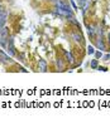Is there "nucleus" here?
<instances>
[{"label":"nucleus","mask_w":110,"mask_h":123,"mask_svg":"<svg viewBox=\"0 0 110 123\" xmlns=\"http://www.w3.org/2000/svg\"><path fill=\"white\" fill-rule=\"evenodd\" d=\"M56 12L62 15V16H67V18H70L71 16V12H67V10H63V9H59V8H56Z\"/></svg>","instance_id":"39448f33"},{"label":"nucleus","mask_w":110,"mask_h":123,"mask_svg":"<svg viewBox=\"0 0 110 123\" xmlns=\"http://www.w3.org/2000/svg\"><path fill=\"white\" fill-rule=\"evenodd\" d=\"M72 37L75 38V40H76V42H80V43L82 42V37H81V35H79L77 33H73V34H72Z\"/></svg>","instance_id":"1a4fd4ad"},{"label":"nucleus","mask_w":110,"mask_h":123,"mask_svg":"<svg viewBox=\"0 0 110 123\" xmlns=\"http://www.w3.org/2000/svg\"><path fill=\"white\" fill-rule=\"evenodd\" d=\"M38 68L41 72H47V62L44 59H39L38 62Z\"/></svg>","instance_id":"20e7f679"},{"label":"nucleus","mask_w":110,"mask_h":123,"mask_svg":"<svg viewBox=\"0 0 110 123\" xmlns=\"http://www.w3.org/2000/svg\"><path fill=\"white\" fill-rule=\"evenodd\" d=\"M0 60H3V62H10V58L5 53H3L1 50H0Z\"/></svg>","instance_id":"6e6552de"},{"label":"nucleus","mask_w":110,"mask_h":123,"mask_svg":"<svg viewBox=\"0 0 110 123\" xmlns=\"http://www.w3.org/2000/svg\"><path fill=\"white\" fill-rule=\"evenodd\" d=\"M87 53H89V54H94V53H95V49H94V47H91V45L87 47Z\"/></svg>","instance_id":"9d476101"},{"label":"nucleus","mask_w":110,"mask_h":123,"mask_svg":"<svg viewBox=\"0 0 110 123\" xmlns=\"http://www.w3.org/2000/svg\"><path fill=\"white\" fill-rule=\"evenodd\" d=\"M57 67H58V68H61V69H63V64H62L61 60H57Z\"/></svg>","instance_id":"ddd939ff"},{"label":"nucleus","mask_w":110,"mask_h":123,"mask_svg":"<svg viewBox=\"0 0 110 123\" xmlns=\"http://www.w3.org/2000/svg\"><path fill=\"white\" fill-rule=\"evenodd\" d=\"M7 18H8V13L3 10V12H0V30L3 29L5 26V23H7Z\"/></svg>","instance_id":"f03ea898"},{"label":"nucleus","mask_w":110,"mask_h":123,"mask_svg":"<svg viewBox=\"0 0 110 123\" xmlns=\"http://www.w3.org/2000/svg\"><path fill=\"white\" fill-rule=\"evenodd\" d=\"M99 69H100V70H103V72H106V70H108L106 68H104V67H99Z\"/></svg>","instance_id":"4468645a"},{"label":"nucleus","mask_w":110,"mask_h":123,"mask_svg":"<svg viewBox=\"0 0 110 123\" xmlns=\"http://www.w3.org/2000/svg\"><path fill=\"white\" fill-rule=\"evenodd\" d=\"M91 68H94V69L97 68V60H96V59L91 62Z\"/></svg>","instance_id":"f8f14e48"},{"label":"nucleus","mask_w":110,"mask_h":123,"mask_svg":"<svg viewBox=\"0 0 110 123\" xmlns=\"http://www.w3.org/2000/svg\"><path fill=\"white\" fill-rule=\"evenodd\" d=\"M9 53H10V55H14L15 54V52H14V47H13V44L10 43V47H9Z\"/></svg>","instance_id":"9b49d317"},{"label":"nucleus","mask_w":110,"mask_h":123,"mask_svg":"<svg viewBox=\"0 0 110 123\" xmlns=\"http://www.w3.org/2000/svg\"><path fill=\"white\" fill-rule=\"evenodd\" d=\"M96 45H97V48L100 50H105V44H104L103 39H99V40L96 42Z\"/></svg>","instance_id":"0eeeda50"},{"label":"nucleus","mask_w":110,"mask_h":123,"mask_svg":"<svg viewBox=\"0 0 110 123\" xmlns=\"http://www.w3.org/2000/svg\"><path fill=\"white\" fill-rule=\"evenodd\" d=\"M108 42H109V44H110V34L108 35Z\"/></svg>","instance_id":"f3484780"},{"label":"nucleus","mask_w":110,"mask_h":123,"mask_svg":"<svg viewBox=\"0 0 110 123\" xmlns=\"http://www.w3.org/2000/svg\"><path fill=\"white\" fill-rule=\"evenodd\" d=\"M79 1H80V5H82V4H84V3L86 1V0H79Z\"/></svg>","instance_id":"dca6fc26"},{"label":"nucleus","mask_w":110,"mask_h":123,"mask_svg":"<svg viewBox=\"0 0 110 123\" xmlns=\"http://www.w3.org/2000/svg\"><path fill=\"white\" fill-rule=\"evenodd\" d=\"M104 58H105V60H109V59H110V54H106Z\"/></svg>","instance_id":"2eb2a0df"},{"label":"nucleus","mask_w":110,"mask_h":123,"mask_svg":"<svg viewBox=\"0 0 110 123\" xmlns=\"http://www.w3.org/2000/svg\"><path fill=\"white\" fill-rule=\"evenodd\" d=\"M9 39V30L7 26H4L1 30H0V45L5 47L7 45V40Z\"/></svg>","instance_id":"f257e3e1"},{"label":"nucleus","mask_w":110,"mask_h":123,"mask_svg":"<svg viewBox=\"0 0 110 123\" xmlns=\"http://www.w3.org/2000/svg\"><path fill=\"white\" fill-rule=\"evenodd\" d=\"M56 8H59V9H63V10H67V12H71V8H70V5L68 4H66L63 1H57L56 3Z\"/></svg>","instance_id":"7ed1b4c3"},{"label":"nucleus","mask_w":110,"mask_h":123,"mask_svg":"<svg viewBox=\"0 0 110 123\" xmlns=\"http://www.w3.org/2000/svg\"><path fill=\"white\" fill-rule=\"evenodd\" d=\"M65 57H66V60H67L70 64H72L73 62H75V58H73V55L71 54L70 52H65Z\"/></svg>","instance_id":"423d86ee"}]
</instances>
